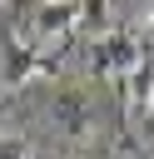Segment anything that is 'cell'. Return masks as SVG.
I'll return each mask as SVG.
<instances>
[{"mask_svg":"<svg viewBox=\"0 0 154 159\" xmlns=\"http://www.w3.org/2000/svg\"><path fill=\"white\" fill-rule=\"evenodd\" d=\"M139 50H144V35L139 30H104L89 45V75L94 80H124L134 70Z\"/></svg>","mask_w":154,"mask_h":159,"instance_id":"obj_1","label":"cell"},{"mask_svg":"<svg viewBox=\"0 0 154 159\" xmlns=\"http://www.w3.org/2000/svg\"><path fill=\"white\" fill-rule=\"evenodd\" d=\"M40 75H60V55L50 50H35V45H20L10 40V60H5V84H30Z\"/></svg>","mask_w":154,"mask_h":159,"instance_id":"obj_2","label":"cell"},{"mask_svg":"<svg viewBox=\"0 0 154 159\" xmlns=\"http://www.w3.org/2000/svg\"><path fill=\"white\" fill-rule=\"evenodd\" d=\"M129 80V109H149V99H154V45L144 40V50H139V60H134V70L124 75Z\"/></svg>","mask_w":154,"mask_h":159,"instance_id":"obj_3","label":"cell"},{"mask_svg":"<svg viewBox=\"0 0 154 159\" xmlns=\"http://www.w3.org/2000/svg\"><path fill=\"white\" fill-rule=\"evenodd\" d=\"M75 5H79V30L104 35V25H109V0H75Z\"/></svg>","mask_w":154,"mask_h":159,"instance_id":"obj_4","label":"cell"},{"mask_svg":"<svg viewBox=\"0 0 154 159\" xmlns=\"http://www.w3.org/2000/svg\"><path fill=\"white\" fill-rule=\"evenodd\" d=\"M0 159H35V154H30L25 139H10V134H5V139H0Z\"/></svg>","mask_w":154,"mask_h":159,"instance_id":"obj_5","label":"cell"},{"mask_svg":"<svg viewBox=\"0 0 154 159\" xmlns=\"http://www.w3.org/2000/svg\"><path fill=\"white\" fill-rule=\"evenodd\" d=\"M144 119H149V129H154V99H149V109H144Z\"/></svg>","mask_w":154,"mask_h":159,"instance_id":"obj_6","label":"cell"},{"mask_svg":"<svg viewBox=\"0 0 154 159\" xmlns=\"http://www.w3.org/2000/svg\"><path fill=\"white\" fill-rule=\"evenodd\" d=\"M0 5H5V0H0Z\"/></svg>","mask_w":154,"mask_h":159,"instance_id":"obj_7","label":"cell"}]
</instances>
